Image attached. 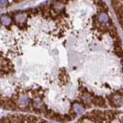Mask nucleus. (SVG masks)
Listing matches in <instances>:
<instances>
[{"mask_svg": "<svg viewBox=\"0 0 123 123\" xmlns=\"http://www.w3.org/2000/svg\"><path fill=\"white\" fill-rule=\"evenodd\" d=\"M29 102H30V99L28 96L26 95H22V96H20V98H19V100L17 103L20 105L21 107H26L29 105Z\"/></svg>", "mask_w": 123, "mask_h": 123, "instance_id": "obj_2", "label": "nucleus"}, {"mask_svg": "<svg viewBox=\"0 0 123 123\" xmlns=\"http://www.w3.org/2000/svg\"><path fill=\"white\" fill-rule=\"evenodd\" d=\"M11 22H12V19L8 15H2L0 17V23L5 26H9L11 24Z\"/></svg>", "mask_w": 123, "mask_h": 123, "instance_id": "obj_5", "label": "nucleus"}, {"mask_svg": "<svg viewBox=\"0 0 123 123\" xmlns=\"http://www.w3.org/2000/svg\"><path fill=\"white\" fill-rule=\"evenodd\" d=\"M16 22H17L20 24H22L26 20V15L25 13H20L16 15Z\"/></svg>", "mask_w": 123, "mask_h": 123, "instance_id": "obj_7", "label": "nucleus"}, {"mask_svg": "<svg viewBox=\"0 0 123 123\" xmlns=\"http://www.w3.org/2000/svg\"><path fill=\"white\" fill-rule=\"evenodd\" d=\"M68 114L71 115V117L72 118V119L75 118H76V116H77V113L75 112L74 110L73 109H71L70 111H69V113H68Z\"/></svg>", "mask_w": 123, "mask_h": 123, "instance_id": "obj_12", "label": "nucleus"}, {"mask_svg": "<svg viewBox=\"0 0 123 123\" xmlns=\"http://www.w3.org/2000/svg\"><path fill=\"white\" fill-rule=\"evenodd\" d=\"M52 119H54L57 122H64V115H61L59 113H53V115L52 117Z\"/></svg>", "mask_w": 123, "mask_h": 123, "instance_id": "obj_9", "label": "nucleus"}, {"mask_svg": "<svg viewBox=\"0 0 123 123\" xmlns=\"http://www.w3.org/2000/svg\"><path fill=\"white\" fill-rule=\"evenodd\" d=\"M114 52L115 53V55H118V57H119L120 59L123 57V50L122 49L121 45H116L115 46L114 48Z\"/></svg>", "mask_w": 123, "mask_h": 123, "instance_id": "obj_8", "label": "nucleus"}, {"mask_svg": "<svg viewBox=\"0 0 123 123\" xmlns=\"http://www.w3.org/2000/svg\"><path fill=\"white\" fill-rule=\"evenodd\" d=\"M8 5H9L8 0H0V9L6 7Z\"/></svg>", "mask_w": 123, "mask_h": 123, "instance_id": "obj_11", "label": "nucleus"}, {"mask_svg": "<svg viewBox=\"0 0 123 123\" xmlns=\"http://www.w3.org/2000/svg\"><path fill=\"white\" fill-rule=\"evenodd\" d=\"M64 122H71L72 120V118L69 114L64 115Z\"/></svg>", "mask_w": 123, "mask_h": 123, "instance_id": "obj_13", "label": "nucleus"}, {"mask_svg": "<svg viewBox=\"0 0 123 123\" xmlns=\"http://www.w3.org/2000/svg\"><path fill=\"white\" fill-rule=\"evenodd\" d=\"M73 109L74 110V111L77 114L82 113L83 111H84V109H82V107L80 105H78V103H74V105H73Z\"/></svg>", "mask_w": 123, "mask_h": 123, "instance_id": "obj_10", "label": "nucleus"}, {"mask_svg": "<svg viewBox=\"0 0 123 123\" xmlns=\"http://www.w3.org/2000/svg\"><path fill=\"white\" fill-rule=\"evenodd\" d=\"M112 22H111V20L109 19V24H110V26H109V32L110 33V36L112 37L114 39H115V38H117L118 36V32H117V30H116V28L114 26V25L112 24V25H111V23Z\"/></svg>", "mask_w": 123, "mask_h": 123, "instance_id": "obj_6", "label": "nucleus"}, {"mask_svg": "<svg viewBox=\"0 0 123 123\" xmlns=\"http://www.w3.org/2000/svg\"><path fill=\"white\" fill-rule=\"evenodd\" d=\"M18 1H21V0H18Z\"/></svg>", "mask_w": 123, "mask_h": 123, "instance_id": "obj_16", "label": "nucleus"}, {"mask_svg": "<svg viewBox=\"0 0 123 123\" xmlns=\"http://www.w3.org/2000/svg\"><path fill=\"white\" fill-rule=\"evenodd\" d=\"M100 30H101V32H107L108 30H109V29H108L105 25H100Z\"/></svg>", "mask_w": 123, "mask_h": 123, "instance_id": "obj_14", "label": "nucleus"}, {"mask_svg": "<svg viewBox=\"0 0 123 123\" xmlns=\"http://www.w3.org/2000/svg\"><path fill=\"white\" fill-rule=\"evenodd\" d=\"M44 123H50V122H44Z\"/></svg>", "mask_w": 123, "mask_h": 123, "instance_id": "obj_15", "label": "nucleus"}, {"mask_svg": "<svg viewBox=\"0 0 123 123\" xmlns=\"http://www.w3.org/2000/svg\"><path fill=\"white\" fill-rule=\"evenodd\" d=\"M64 4L62 3L60 1L54 2V4H53V11H54L57 14H60L64 9Z\"/></svg>", "mask_w": 123, "mask_h": 123, "instance_id": "obj_4", "label": "nucleus"}, {"mask_svg": "<svg viewBox=\"0 0 123 123\" xmlns=\"http://www.w3.org/2000/svg\"><path fill=\"white\" fill-rule=\"evenodd\" d=\"M17 102H14L13 100L11 98H6V104H5V107L4 108H6L7 109H12V110H14L16 109L17 108Z\"/></svg>", "mask_w": 123, "mask_h": 123, "instance_id": "obj_3", "label": "nucleus"}, {"mask_svg": "<svg viewBox=\"0 0 123 123\" xmlns=\"http://www.w3.org/2000/svg\"><path fill=\"white\" fill-rule=\"evenodd\" d=\"M91 103L93 104L95 106H98V107H101V108H105L106 107V102H105V99L102 96H92L91 98Z\"/></svg>", "mask_w": 123, "mask_h": 123, "instance_id": "obj_1", "label": "nucleus"}]
</instances>
